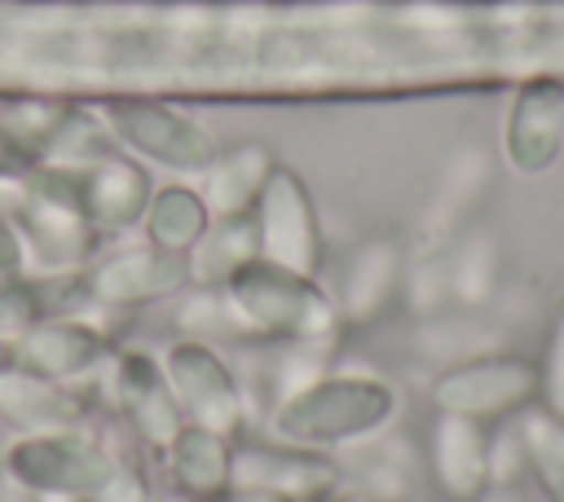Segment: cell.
I'll return each mask as SVG.
<instances>
[{"mask_svg":"<svg viewBox=\"0 0 564 502\" xmlns=\"http://www.w3.org/2000/svg\"><path fill=\"white\" fill-rule=\"evenodd\" d=\"M0 207L18 233L22 269L35 277H62L84 273L101 255V233L93 229L75 172L31 163L13 176H0Z\"/></svg>","mask_w":564,"mask_h":502,"instance_id":"1","label":"cell"},{"mask_svg":"<svg viewBox=\"0 0 564 502\" xmlns=\"http://www.w3.org/2000/svg\"><path fill=\"white\" fill-rule=\"evenodd\" d=\"M4 476L31 493H62L84 502H150L145 476L106 440L84 432H22L0 454Z\"/></svg>","mask_w":564,"mask_h":502,"instance_id":"2","label":"cell"},{"mask_svg":"<svg viewBox=\"0 0 564 502\" xmlns=\"http://www.w3.org/2000/svg\"><path fill=\"white\" fill-rule=\"evenodd\" d=\"M397 410L401 396L388 379L366 370H326L273 405V436L330 454L375 440L397 418Z\"/></svg>","mask_w":564,"mask_h":502,"instance_id":"3","label":"cell"},{"mask_svg":"<svg viewBox=\"0 0 564 502\" xmlns=\"http://www.w3.org/2000/svg\"><path fill=\"white\" fill-rule=\"evenodd\" d=\"M247 343H295V339H339L344 317L335 291H326L313 273L282 269L273 260H251L225 286Z\"/></svg>","mask_w":564,"mask_h":502,"instance_id":"4","label":"cell"},{"mask_svg":"<svg viewBox=\"0 0 564 502\" xmlns=\"http://www.w3.org/2000/svg\"><path fill=\"white\" fill-rule=\"evenodd\" d=\"M97 114L119 150H128L141 163L167 167L176 176H198L220 150L207 123L150 92H110L97 101Z\"/></svg>","mask_w":564,"mask_h":502,"instance_id":"5","label":"cell"},{"mask_svg":"<svg viewBox=\"0 0 564 502\" xmlns=\"http://www.w3.org/2000/svg\"><path fill=\"white\" fill-rule=\"evenodd\" d=\"M159 357H163V370H167V383L176 392V405H181L185 423L220 432L229 440L247 436L251 405H247V392H242L234 365L220 357L216 343L181 335Z\"/></svg>","mask_w":564,"mask_h":502,"instance_id":"6","label":"cell"},{"mask_svg":"<svg viewBox=\"0 0 564 502\" xmlns=\"http://www.w3.org/2000/svg\"><path fill=\"white\" fill-rule=\"evenodd\" d=\"M432 405L476 423H498L538 401V361L520 352H485L471 361L441 365L432 379Z\"/></svg>","mask_w":564,"mask_h":502,"instance_id":"7","label":"cell"},{"mask_svg":"<svg viewBox=\"0 0 564 502\" xmlns=\"http://www.w3.org/2000/svg\"><path fill=\"white\" fill-rule=\"evenodd\" d=\"M251 220H256V238H260V260H273L282 269L313 273V277L322 273V260H326L322 211H317L308 181L295 167L278 163L260 203L251 207Z\"/></svg>","mask_w":564,"mask_h":502,"instance_id":"8","label":"cell"},{"mask_svg":"<svg viewBox=\"0 0 564 502\" xmlns=\"http://www.w3.org/2000/svg\"><path fill=\"white\" fill-rule=\"evenodd\" d=\"M106 396L119 414V423L128 427V436L145 449V454H163L172 445V436L185 427V414L176 405V392L167 383L163 357L145 352V348H119L110 357L106 370Z\"/></svg>","mask_w":564,"mask_h":502,"instance_id":"9","label":"cell"},{"mask_svg":"<svg viewBox=\"0 0 564 502\" xmlns=\"http://www.w3.org/2000/svg\"><path fill=\"white\" fill-rule=\"evenodd\" d=\"M185 286H189L185 255L181 251H167V247H154V242L106 251V255H97L79 273V291L97 308H110V313H128V308L176 299Z\"/></svg>","mask_w":564,"mask_h":502,"instance_id":"10","label":"cell"},{"mask_svg":"<svg viewBox=\"0 0 564 502\" xmlns=\"http://www.w3.org/2000/svg\"><path fill=\"white\" fill-rule=\"evenodd\" d=\"M234 489L273 493L286 502H330L344 489V467L326 449L291 440H234Z\"/></svg>","mask_w":564,"mask_h":502,"instance_id":"11","label":"cell"},{"mask_svg":"<svg viewBox=\"0 0 564 502\" xmlns=\"http://www.w3.org/2000/svg\"><path fill=\"white\" fill-rule=\"evenodd\" d=\"M564 150V75L533 70L520 79L507 123H502V154L520 176H542L555 167Z\"/></svg>","mask_w":564,"mask_h":502,"instance_id":"12","label":"cell"},{"mask_svg":"<svg viewBox=\"0 0 564 502\" xmlns=\"http://www.w3.org/2000/svg\"><path fill=\"white\" fill-rule=\"evenodd\" d=\"M405 264H410V251L397 233H370L352 247L335 291L344 330H370L401 304Z\"/></svg>","mask_w":564,"mask_h":502,"instance_id":"13","label":"cell"},{"mask_svg":"<svg viewBox=\"0 0 564 502\" xmlns=\"http://www.w3.org/2000/svg\"><path fill=\"white\" fill-rule=\"evenodd\" d=\"M119 352L115 335L88 317H40L26 335L13 339V361L18 370L79 383L97 365H106Z\"/></svg>","mask_w":564,"mask_h":502,"instance_id":"14","label":"cell"},{"mask_svg":"<svg viewBox=\"0 0 564 502\" xmlns=\"http://www.w3.org/2000/svg\"><path fill=\"white\" fill-rule=\"evenodd\" d=\"M75 185H79V203H84V211L101 238H119L128 229H141L145 207L154 198L150 167L141 159H132L128 150H110L97 163L79 167Z\"/></svg>","mask_w":564,"mask_h":502,"instance_id":"15","label":"cell"},{"mask_svg":"<svg viewBox=\"0 0 564 502\" xmlns=\"http://www.w3.org/2000/svg\"><path fill=\"white\" fill-rule=\"evenodd\" d=\"M427 471L449 502H480L494 489L489 423L436 410V418L427 427Z\"/></svg>","mask_w":564,"mask_h":502,"instance_id":"16","label":"cell"},{"mask_svg":"<svg viewBox=\"0 0 564 502\" xmlns=\"http://www.w3.org/2000/svg\"><path fill=\"white\" fill-rule=\"evenodd\" d=\"M93 410L97 405L79 383L44 379L18 365L0 374V418L22 432H84Z\"/></svg>","mask_w":564,"mask_h":502,"instance_id":"17","label":"cell"},{"mask_svg":"<svg viewBox=\"0 0 564 502\" xmlns=\"http://www.w3.org/2000/svg\"><path fill=\"white\" fill-rule=\"evenodd\" d=\"M278 150L260 137H242L216 150V159L198 172V194L212 216H251L269 176L278 172Z\"/></svg>","mask_w":564,"mask_h":502,"instance_id":"18","label":"cell"},{"mask_svg":"<svg viewBox=\"0 0 564 502\" xmlns=\"http://www.w3.org/2000/svg\"><path fill=\"white\" fill-rule=\"evenodd\" d=\"M163 476L185 502H225L234 493V440L185 423L159 454Z\"/></svg>","mask_w":564,"mask_h":502,"instance_id":"19","label":"cell"},{"mask_svg":"<svg viewBox=\"0 0 564 502\" xmlns=\"http://www.w3.org/2000/svg\"><path fill=\"white\" fill-rule=\"evenodd\" d=\"M485 185H489V159L476 145H463L436 176V189L419 220V247L445 251L471 225V211H476Z\"/></svg>","mask_w":564,"mask_h":502,"instance_id":"20","label":"cell"},{"mask_svg":"<svg viewBox=\"0 0 564 502\" xmlns=\"http://www.w3.org/2000/svg\"><path fill=\"white\" fill-rule=\"evenodd\" d=\"M251 260H260L256 220L251 216H212V225L185 251L189 286H229Z\"/></svg>","mask_w":564,"mask_h":502,"instance_id":"21","label":"cell"},{"mask_svg":"<svg viewBox=\"0 0 564 502\" xmlns=\"http://www.w3.org/2000/svg\"><path fill=\"white\" fill-rule=\"evenodd\" d=\"M445 264H449V299L467 313L485 308L498 295L502 282V242L494 229L485 225H467L449 247H445Z\"/></svg>","mask_w":564,"mask_h":502,"instance_id":"22","label":"cell"},{"mask_svg":"<svg viewBox=\"0 0 564 502\" xmlns=\"http://www.w3.org/2000/svg\"><path fill=\"white\" fill-rule=\"evenodd\" d=\"M75 106L79 101L57 97V92H9V97H0V132L31 167L53 150V141L70 123Z\"/></svg>","mask_w":564,"mask_h":502,"instance_id":"23","label":"cell"},{"mask_svg":"<svg viewBox=\"0 0 564 502\" xmlns=\"http://www.w3.org/2000/svg\"><path fill=\"white\" fill-rule=\"evenodd\" d=\"M207 225H212V211H207L198 185L172 181V185H154V198H150L145 220H141V233H145V242L185 255Z\"/></svg>","mask_w":564,"mask_h":502,"instance_id":"24","label":"cell"},{"mask_svg":"<svg viewBox=\"0 0 564 502\" xmlns=\"http://www.w3.org/2000/svg\"><path fill=\"white\" fill-rule=\"evenodd\" d=\"M516 432L524 445V462L538 476L546 502H564V418H555L542 405H529L520 410Z\"/></svg>","mask_w":564,"mask_h":502,"instance_id":"25","label":"cell"},{"mask_svg":"<svg viewBox=\"0 0 564 502\" xmlns=\"http://www.w3.org/2000/svg\"><path fill=\"white\" fill-rule=\"evenodd\" d=\"M176 326L203 343H247V330L225 286H185L176 295Z\"/></svg>","mask_w":564,"mask_h":502,"instance_id":"26","label":"cell"},{"mask_svg":"<svg viewBox=\"0 0 564 502\" xmlns=\"http://www.w3.org/2000/svg\"><path fill=\"white\" fill-rule=\"evenodd\" d=\"M419 348L427 357H436L441 365H454V361H471V357H485V352H502V339L485 321H441V317H427L423 330H419Z\"/></svg>","mask_w":564,"mask_h":502,"instance_id":"27","label":"cell"},{"mask_svg":"<svg viewBox=\"0 0 564 502\" xmlns=\"http://www.w3.org/2000/svg\"><path fill=\"white\" fill-rule=\"evenodd\" d=\"M401 299L427 321V317H441L449 299V264H445V251H427L419 247L405 264V286H401Z\"/></svg>","mask_w":564,"mask_h":502,"instance_id":"28","label":"cell"},{"mask_svg":"<svg viewBox=\"0 0 564 502\" xmlns=\"http://www.w3.org/2000/svg\"><path fill=\"white\" fill-rule=\"evenodd\" d=\"M44 313V295H40V282L26 277V273H13V277H0V335L4 339H18L26 335Z\"/></svg>","mask_w":564,"mask_h":502,"instance_id":"29","label":"cell"},{"mask_svg":"<svg viewBox=\"0 0 564 502\" xmlns=\"http://www.w3.org/2000/svg\"><path fill=\"white\" fill-rule=\"evenodd\" d=\"M538 401H542V410L564 418V313L555 317L546 348H542V361H538Z\"/></svg>","mask_w":564,"mask_h":502,"instance_id":"30","label":"cell"},{"mask_svg":"<svg viewBox=\"0 0 564 502\" xmlns=\"http://www.w3.org/2000/svg\"><path fill=\"white\" fill-rule=\"evenodd\" d=\"M520 471H529V462H524V445H520L516 423L489 432V476H494V484H507Z\"/></svg>","mask_w":564,"mask_h":502,"instance_id":"31","label":"cell"},{"mask_svg":"<svg viewBox=\"0 0 564 502\" xmlns=\"http://www.w3.org/2000/svg\"><path fill=\"white\" fill-rule=\"evenodd\" d=\"M13 273H26L22 269V247H18V233L0 207V277H13Z\"/></svg>","mask_w":564,"mask_h":502,"instance_id":"32","label":"cell"},{"mask_svg":"<svg viewBox=\"0 0 564 502\" xmlns=\"http://www.w3.org/2000/svg\"><path fill=\"white\" fill-rule=\"evenodd\" d=\"M26 163H22V154L9 145V137L0 132V176H13V172H22Z\"/></svg>","mask_w":564,"mask_h":502,"instance_id":"33","label":"cell"},{"mask_svg":"<svg viewBox=\"0 0 564 502\" xmlns=\"http://www.w3.org/2000/svg\"><path fill=\"white\" fill-rule=\"evenodd\" d=\"M225 502H286V498H273V493H256V489H234Z\"/></svg>","mask_w":564,"mask_h":502,"instance_id":"34","label":"cell"},{"mask_svg":"<svg viewBox=\"0 0 564 502\" xmlns=\"http://www.w3.org/2000/svg\"><path fill=\"white\" fill-rule=\"evenodd\" d=\"M330 502H379V498H370L366 489H339Z\"/></svg>","mask_w":564,"mask_h":502,"instance_id":"35","label":"cell"},{"mask_svg":"<svg viewBox=\"0 0 564 502\" xmlns=\"http://www.w3.org/2000/svg\"><path fill=\"white\" fill-rule=\"evenodd\" d=\"M13 365H18V361H13V339H4V335H0V374H4V370H13Z\"/></svg>","mask_w":564,"mask_h":502,"instance_id":"36","label":"cell"},{"mask_svg":"<svg viewBox=\"0 0 564 502\" xmlns=\"http://www.w3.org/2000/svg\"><path fill=\"white\" fill-rule=\"evenodd\" d=\"M31 502H84V498H62V493H31Z\"/></svg>","mask_w":564,"mask_h":502,"instance_id":"37","label":"cell"},{"mask_svg":"<svg viewBox=\"0 0 564 502\" xmlns=\"http://www.w3.org/2000/svg\"><path fill=\"white\" fill-rule=\"evenodd\" d=\"M172 502H185V498H172Z\"/></svg>","mask_w":564,"mask_h":502,"instance_id":"38","label":"cell"}]
</instances>
